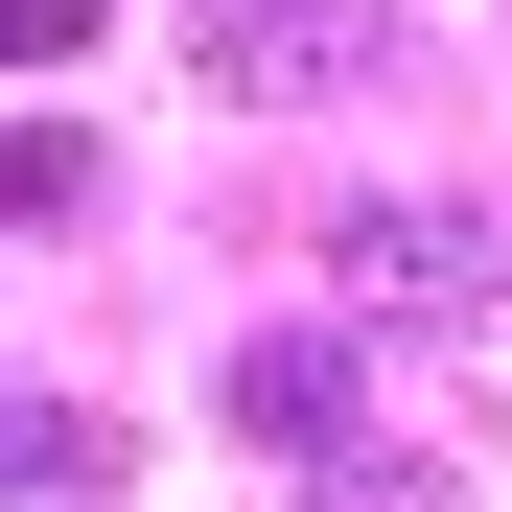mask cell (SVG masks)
<instances>
[{"label": "cell", "instance_id": "1", "mask_svg": "<svg viewBox=\"0 0 512 512\" xmlns=\"http://www.w3.org/2000/svg\"><path fill=\"white\" fill-rule=\"evenodd\" d=\"M373 47H396V0H187V70L256 94V117H280V94H350Z\"/></svg>", "mask_w": 512, "mask_h": 512}, {"label": "cell", "instance_id": "2", "mask_svg": "<svg viewBox=\"0 0 512 512\" xmlns=\"http://www.w3.org/2000/svg\"><path fill=\"white\" fill-rule=\"evenodd\" d=\"M233 419H256V443H350V350H326V326L233 350Z\"/></svg>", "mask_w": 512, "mask_h": 512}, {"label": "cell", "instance_id": "3", "mask_svg": "<svg viewBox=\"0 0 512 512\" xmlns=\"http://www.w3.org/2000/svg\"><path fill=\"white\" fill-rule=\"evenodd\" d=\"M350 303H466V210H350Z\"/></svg>", "mask_w": 512, "mask_h": 512}, {"label": "cell", "instance_id": "4", "mask_svg": "<svg viewBox=\"0 0 512 512\" xmlns=\"http://www.w3.org/2000/svg\"><path fill=\"white\" fill-rule=\"evenodd\" d=\"M0 489H94V419H47V396H0Z\"/></svg>", "mask_w": 512, "mask_h": 512}, {"label": "cell", "instance_id": "5", "mask_svg": "<svg viewBox=\"0 0 512 512\" xmlns=\"http://www.w3.org/2000/svg\"><path fill=\"white\" fill-rule=\"evenodd\" d=\"M303 512H466V489H443V466H419V443H373V466H326Z\"/></svg>", "mask_w": 512, "mask_h": 512}, {"label": "cell", "instance_id": "6", "mask_svg": "<svg viewBox=\"0 0 512 512\" xmlns=\"http://www.w3.org/2000/svg\"><path fill=\"white\" fill-rule=\"evenodd\" d=\"M0 47H94V0H0Z\"/></svg>", "mask_w": 512, "mask_h": 512}]
</instances>
